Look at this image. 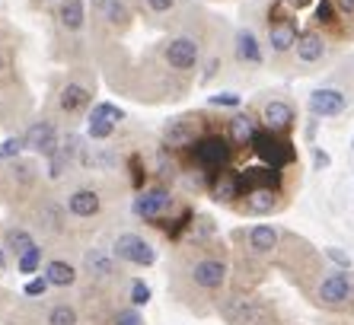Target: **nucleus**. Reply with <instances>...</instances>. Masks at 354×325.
<instances>
[{
    "label": "nucleus",
    "mask_w": 354,
    "mask_h": 325,
    "mask_svg": "<svg viewBox=\"0 0 354 325\" xmlns=\"http://www.w3.org/2000/svg\"><path fill=\"white\" fill-rule=\"evenodd\" d=\"M26 147L35 150L41 156H55L58 154V134H55V124L51 122H35L32 128L26 131Z\"/></svg>",
    "instance_id": "nucleus-10"
},
{
    "label": "nucleus",
    "mask_w": 354,
    "mask_h": 325,
    "mask_svg": "<svg viewBox=\"0 0 354 325\" xmlns=\"http://www.w3.org/2000/svg\"><path fill=\"white\" fill-rule=\"evenodd\" d=\"M227 134H230L233 144L249 147V144H252V138L259 134V124L252 122L249 115H233L230 122H227Z\"/></svg>",
    "instance_id": "nucleus-17"
},
{
    "label": "nucleus",
    "mask_w": 354,
    "mask_h": 325,
    "mask_svg": "<svg viewBox=\"0 0 354 325\" xmlns=\"http://www.w3.org/2000/svg\"><path fill=\"white\" fill-rule=\"evenodd\" d=\"M169 204H173V198L166 188H147L134 198V214L144 220H160L163 211H169Z\"/></svg>",
    "instance_id": "nucleus-7"
},
{
    "label": "nucleus",
    "mask_w": 354,
    "mask_h": 325,
    "mask_svg": "<svg viewBox=\"0 0 354 325\" xmlns=\"http://www.w3.org/2000/svg\"><path fill=\"white\" fill-rule=\"evenodd\" d=\"M351 290H354V281H351V275H348V268H338L322 277L319 300L326 303V306H338V303H345L348 297H351Z\"/></svg>",
    "instance_id": "nucleus-6"
},
{
    "label": "nucleus",
    "mask_w": 354,
    "mask_h": 325,
    "mask_svg": "<svg viewBox=\"0 0 354 325\" xmlns=\"http://www.w3.org/2000/svg\"><path fill=\"white\" fill-rule=\"evenodd\" d=\"M294 48H297V57H300L304 64H316V61L326 55V41H322L319 32H300Z\"/></svg>",
    "instance_id": "nucleus-16"
},
{
    "label": "nucleus",
    "mask_w": 354,
    "mask_h": 325,
    "mask_svg": "<svg viewBox=\"0 0 354 325\" xmlns=\"http://www.w3.org/2000/svg\"><path fill=\"white\" fill-rule=\"evenodd\" d=\"M239 182H243V192H252V188H278L281 176L272 166H252V169L239 172Z\"/></svg>",
    "instance_id": "nucleus-14"
},
{
    "label": "nucleus",
    "mask_w": 354,
    "mask_h": 325,
    "mask_svg": "<svg viewBox=\"0 0 354 325\" xmlns=\"http://www.w3.org/2000/svg\"><path fill=\"white\" fill-rule=\"evenodd\" d=\"M262 118H265V128L284 134V131H290V124H294V109H290L288 102H281V99H272V102H265Z\"/></svg>",
    "instance_id": "nucleus-13"
},
{
    "label": "nucleus",
    "mask_w": 354,
    "mask_h": 325,
    "mask_svg": "<svg viewBox=\"0 0 354 325\" xmlns=\"http://www.w3.org/2000/svg\"><path fill=\"white\" fill-rule=\"evenodd\" d=\"M351 147H354V140H351Z\"/></svg>",
    "instance_id": "nucleus-46"
},
{
    "label": "nucleus",
    "mask_w": 354,
    "mask_h": 325,
    "mask_svg": "<svg viewBox=\"0 0 354 325\" xmlns=\"http://www.w3.org/2000/svg\"><path fill=\"white\" fill-rule=\"evenodd\" d=\"M274 207H278V188H252V192H246L249 214H272Z\"/></svg>",
    "instance_id": "nucleus-19"
},
{
    "label": "nucleus",
    "mask_w": 354,
    "mask_h": 325,
    "mask_svg": "<svg viewBox=\"0 0 354 325\" xmlns=\"http://www.w3.org/2000/svg\"><path fill=\"white\" fill-rule=\"evenodd\" d=\"M90 93L83 90V86H77V83H71V86H64V93H61V106L67 109V112H77V109L90 106Z\"/></svg>",
    "instance_id": "nucleus-25"
},
{
    "label": "nucleus",
    "mask_w": 354,
    "mask_h": 325,
    "mask_svg": "<svg viewBox=\"0 0 354 325\" xmlns=\"http://www.w3.org/2000/svg\"><path fill=\"white\" fill-rule=\"evenodd\" d=\"M223 319L230 325H265L268 322V306L256 297H233L221 306Z\"/></svg>",
    "instance_id": "nucleus-3"
},
{
    "label": "nucleus",
    "mask_w": 354,
    "mask_h": 325,
    "mask_svg": "<svg viewBox=\"0 0 354 325\" xmlns=\"http://www.w3.org/2000/svg\"><path fill=\"white\" fill-rule=\"evenodd\" d=\"M249 249L259 255H268L272 249H278V230L268 227V223H259V227L249 230Z\"/></svg>",
    "instance_id": "nucleus-21"
},
{
    "label": "nucleus",
    "mask_w": 354,
    "mask_h": 325,
    "mask_svg": "<svg viewBox=\"0 0 354 325\" xmlns=\"http://www.w3.org/2000/svg\"><path fill=\"white\" fill-rule=\"evenodd\" d=\"M83 13H86V10H83L80 0H67L64 7H61V23H64L67 29H80V26H83Z\"/></svg>",
    "instance_id": "nucleus-26"
},
{
    "label": "nucleus",
    "mask_w": 354,
    "mask_h": 325,
    "mask_svg": "<svg viewBox=\"0 0 354 325\" xmlns=\"http://www.w3.org/2000/svg\"><path fill=\"white\" fill-rule=\"evenodd\" d=\"M297 39H300V32H297L294 19H278V23H268V41H272V48L278 51H290L297 45Z\"/></svg>",
    "instance_id": "nucleus-15"
},
{
    "label": "nucleus",
    "mask_w": 354,
    "mask_h": 325,
    "mask_svg": "<svg viewBox=\"0 0 354 325\" xmlns=\"http://www.w3.org/2000/svg\"><path fill=\"white\" fill-rule=\"evenodd\" d=\"M335 7L342 10V13H354V0H335Z\"/></svg>",
    "instance_id": "nucleus-42"
},
{
    "label": "nucleus",
    "mask_w": 354,
    "mask_h": 325,
    "mask_svg": "<svg viewBox=\"0 0 354 325\" xmlns=\"http://www.w3.org/2000/svg\"><path fill=\"white\" fill-rule=\"evenodd\" d=\"M329 154H322V150H316V154H313V166H316V169H326V166H329Z\"/></svg>",
    "instance_id": "nucleus-40"
},
{
    "label": "nucleus",
    "mask_w": 354,
    "mask_h": 325,
    "mask_svg": "<svg viewBox=\"0 0 354 325\" xmlns=\"http://www.w3.org/2000/svg\"><path fill=\"white\" fill-rule=\"evenodd\" d=\"M45 277H48L55 287H71L77 281V271L67 265V261H51L48 268H45Z\"/></svg>",
    "instance_id": "nucleus-23"
},
{
    "label": "nucleus",
    "mask_w": 354,
    "mask_h": 325,
    "mask_svg": "<svg viewBox=\"0 0 354 325\" xmlns=\"http://www.w3.org/2000/svg\"><path fill=\"white\" fill-rule=\"evenodd\" d=\"M48 325H77V313L74 306H55L48 316Z\"/></svg>",
    "instance_id": "nucleus-29"
},
{
    "label": "nucleus",
    "mask_w": 354,
    "mask_h": 325,
    "mask_svg": "<svg viewBox=\"0 0 354 325\" xmlns=\"http://www.w3.org/2000/svg\"><path fill=\"white\" fill-rule=\"evenodd\" d=\"M316 19H319V23H335V0H319Z\"/></svg>",
    "instance_id": "nucleus-35"
},
{
    "label": "nucleus",
    "mask_w": 354,
    "mask_h": 325,
    "mask_svg": "<svg viewBox=\"0 0 354 325\" xmlns=\"http://www.w3.org/2000/svg\"><path fill=\"white\" fill-rule=\"evenodd\" d=\"M3 265H7V255H3V249H0V271H3Z\"/></svg>",
    "instance_id": "nucleus-44"
},
{
    "label": "nucleus",
    "mask_w": 354,
    "mask_h": 325,
    "mask_svg": "<svg viewBox=\"0 0 354 325\" xmlns=\"http://www.w3.org/2000/svg\"><path fill=\"white\" fill-rule=\"evenodd\" d=\"M326 255H329V259L335 261L338 268H348V265H351V259H348V255L342 252V249H335V245H332V249H326Z\"/></svg>",
    "instance_id": "nucleus-38"
},
{
    "label": "nucleus",
    "mask_w": 354,
    "mask_h": 325,
    "mask_svg": "<svg viewBox=\"0 0 354 325\" xmlns=\"http://www.w3.org/2000/svg\"><path fill=\"white\" fill-rule=\"evenodd\" d=\"M106 17L112 19V23H124V19H128V7L118 3V0H106Z\"/></svg>",
    "instance_id": "nucleus-34"
},
{
    "label": "nucleus",
    "mask_w": 354,
    "mask_h": 325,
    "mask_svg": "<svg viewBox=\"0 0 354 325\" xmlns=\"http://www.w3.org/2000/svg\"><path fill=\"white\" fill-rule=\"evenodd\" d=\"M86 268L96 277H109V275H115V261L109 259L102 249H90V252H86Z\"/></svg>",
    "instance_id": "nucleus-24"
},
{
    "label": "nucleus",
    "mask_w": 354,
    "mask_h": 325,
    "mask_svg": "<svg viewBox=\"0 0 354 325\" xmlns=\"http://www.w3.org/2000/svg\"><path fill=\"white\" fill-rule=\"evenodd\" d=\"M48 277H35V281H29V284H26V293H29V297H41V293L48 290Z\"/></svg>",
    "instance_id": "nucleus-37"
},
{
    "label": "nucleus",
    "mask_w": 354,
    "mask_h": 325,
    "mask_svg": "<svg viewBox=\"0 0 354 325\" xmlns=\"http://www.w3.org/2000/svg\"><path fill=\"white\" fill-rule=\"evenodd\" d=\"M32 245H35V243H32V236L26 233V230H10V233H7V249H10L13 255H17V259H19V255L29 252Z\"/></svg>",
    "instance_id": "nucleus-27"
},
{
    "label": "nucleus",
    "mask_w": 354,
    "mask_h": 325,
    "mask_svg": "<svg viewBox=\"0 0 354 325\" xmlns=\"http://www.w3.org/2000/svg\"><path fill=\"white\" fill-rule=\"evenodd\" d=\"M233 140L221 138V134H207V138H198L195 140V162L201 166L205 172H223L230 166V156H233Z\"/></svg>",
    "instance_id": "nucleus-2"
},
{
    "label": "nucleus",
    "mask_w": 354,
    "mask_h": 325,
    "mask_svg": "<svg viewBox=\"0 0 354 325\" xmlns=\"http://www.w3.org/2000/svg\"><path fill=\"white\" fill-rule=\"evenodd\" d=\"M192 281L198 287H205V290H221L227 284V265L221 259H201L192 268Z\"/></svg>",
    "instance_id": "nucleus-9"
},
{
    "label": "nucleus",
    "mask_w": 354,
    "mask_h": 325,
    "mask_svg": "<svg viewBox=\"0 0 354 325\" xmlns=\"http://www.w3.org/2000/svg\"><path fill=\"white\" fill-rule=\"evenodd\" d=\"M166 61H169V67H176V71H192V67L198 64V41L195 39H173L169 45H166Z\"/></svg>",
    "instance_id": "nucleus-11"
},
{
    "label": "nucleus",
    "mask_w": 354,
    "mask_h": 325,
    "mask_svg": "<svg viewBox=\"0 0 354 325\" xmlns=\"http://www.w3.org/2000/svg\"><path fill=\"white\" fill-rule=\"evenodd\" d=\"M252 150H256V156L265 162V166H272V169H284L288 162H294V144H290L281 131H272V128H265L259 131L256 138H252Z\"/></svg>",
    "instance_id": "nucleus-1"
},
{
    "label": "nucleus",
    "mask_w": 354,
    "mask_h": 325,
    "mask_svg": "<svg viewBox=\"0 0 354 325\" xmlns=\"http://www.w3.org/2000/svg\"><path fill=\"white\" fill-rule=\"evenodd\" d=\"M290 7H306V3H310V0H288Z\"/></svg>",
    "instance_id": "nucleus-43"
},
{
    "label": "nucleus",
    "mask_w": 354,
    "mask_h": 325,
    "mask_svg": "<svg viewBox=\"0 0 354 325\" xmlns=\"http://www.w3.org/2000/svg\"><path fill=\"white\" fill-rule=\"evenodd\" d=\"M239 102H243L239 93H217V96L207 99V106H214V109H236Z\"/></svg>",
    "instance_id": "nucleus-31"
},
{
    "label": "nucleus",
    "mask_w": 354,
    "mask_h": 325,
    "mask_svg": "<svg viewBox=\"0 0 354 325\" xmlns=\"http://www.w3.org/2000/svg\"><path fill=\"white\" fill-rule=\"evenodd\" d=\"M67 207H71V214H77V217H93V214L99 211V195L90 192V188L74 192V195L67 198Z\"/></svg>",
    "instance_id": "nucleus-22"
},
{
    "label": "nucleus",
    "mask_w": 354,
    "mask_h": 325,
    "mask_svg": "<svg viewBox=\"0 0 354 325\" xmlns=\"http://www.w3.org/2000/svg\"><path fill=\"white\" fill-rule=\"evenodd\" d=\"M150 10H157V13H166V10L176 7V0H147Z\"/></svg>",
    "instance_id": "nucleus-39"
},
{
    "label": "nucleus",
    "mask_w": 354,
    "mask_h": 325,
    "mask_svg": "<svg viewBox=\"0 0 354 325\" xmlns=\"http://www.w3.org/2000/svg\"><path fill=\"white\" fill-rule=\"evenodd\" d=\"M131 303L134 306H147L150 303V287L144 281H134L131 284Z\"/></svg>",
    "instance_id": "nucleus-33"
},
{
    "label": "nucleus",
    "mask_w": 354,
    "mask_h": 325,
    "mask_svg": "<svg viewBox=\"0 0 354 325\" xmlns=\"http://www.w3.org/2000/svg\"><path fill=\"white\" fill-rule=\"evenodd\" d=\"M23 147H26L23 138H7L3 144H0V160H13V156H19Z\"/></svg>",
    "instance_id": "nucleus-32"
},
{
    "label": "nucleus",
    "mask_w": 354,
    "mask_h": 325,
    "mask_svg": "<svg viewBox=\"0 0 354 325\" xmlns=\"http://www.w3.org/2000/svg\"><path fill=\"white\" fill-rule=\"evenodd\" d=\"M163 140L166 147H189L195 140V124L189 118H176V122H169L163 128Z\"/></svg>",
    "instance_id": "nucleus-20"
},
{
    "label": "nucleus",
    "mask_w": 354,
    "mask_h": 325,
    "mask_svg": "<svg viewBox=\"0 0 354 325\" xmlns=\"http://www.w3.org/2000/svg\"><path fill=\"white\" fill-rule=\"evenodd\" d=\"M39 261H41V249L39 245H32L26 255H19V261H17V268L23 271V275H32L35 268H39Z\"/></svg>",
    "instance_id": "nucleus-28"
},
{
    "label": "nucleus",
    "mask_w": 354,
    "mask_h": 325,
    "mask_svg": "<svg viewBox=\"0 0 354 325\" xmlns=\"http://www.w3.org/2000/svg\"><path fill=\"white\" fill-rule=\"evenodd\" d=\"M115 255L124 261H131V265H153L157 261V252H153V245L144 243L140 236L134 233H122L115 239Z\"/></svg>",
    "instance_id": "nucleus-5"
},
{
    "label": "nucleus",
    "mask_w": 354,
    "mask_h": 325,
    "mask_svg": "<svg viewBox=\"0 0 354 325\" xmlns=\"http://www.w3.org/2000/svg\"><path fill=\"white\" fill-rule=\"evenodd\" d=\"M0 71H7V57L0 55Z\"/></svg>",
    "instance_id": "nucleus-45"
},
{
    "label": "nucleus",
    "mask_w": 354,
    "mask_h": 325,
    "mask_svg": "<svg viewBox=\"0 0 354 325\" xmlns=\"http://www.w3.org/2000/svg\"><path fill=\"white\" fill-rule=\"evenodd\" d=\"M124 112L118 106H112V102H99V106H93V115H90V124H86V131H90V138L102 140L109 138L112 131H115V122H122Z\"/></svg>",
    "instance_id": "nucleus-8"
},
{
    "label": "nucleus",
    "mask_w": 354,
    "mask_h": 325,
    "mask_svg": "<svg viewBox=\"0 0 354 325\" xmlns=\"http://www.w3.org/2000/svg\"><path fill=\"white\" fill-rule=\"evenodd\" d=\"M211 195L217 198V201H236V198H243V182H239V172H214V179H211Z\"/></svg>",
    "instance_id": "nucleus-12"
},
{
    "label": "nucleus",
    "mask_w": 354,
    "mask_h": 325,
    "mask_svg": "<svg viewBox=\"0 0 354 325\" xmlns=\"http://www.w3.org/2000/svg\"><path fill=\"white\" fill-rule=\"evenodd\" d=\"M348 109V96L335 86H319V90L310 93V112L316 118H335Z\"/></svg>",
    "instance_id": "nucleus-4"
},
{
    "label": "nucleus",
    "mask_w": 354,
    "mask_h": 325,
    "mask_svg": "<svg viewBox=\"0 0 354 325\" xmlns=\"http://www.w3.org/2000/svg\"><path fill=\"white\" fill-rule=\"evenodd\" d=\"M115 325H144V319L138 316V309H122L115 316Z\"/></svg>",
    "instance_id": "nucleus-36"
},
{
    "label": "nucleus",
    "mask_w": 354,
    "mask_h": 325,
    "mask_svg": "<svg viewBox=\"0 0 354 325\" xmlns=\"http://www.w3.org/2000/svg\"><path fill=\"white\" fill-rule=\"evenodd\" d=\"M112 162H115V156L109 154V150H93V154L83 156V166H93V169H106Z\"/></svg>",
    "instance_id": "nucleus-30"
},
{
    "label": "nucleus",
    "mask_w": 354,
    "mask_h": 325,
    "mask_svg": "<svg viewBox=\"0 0 354 325\" xmlns=\"http://www.w3.org/2000/svg\"><path fill=\"white\" fill-rule=\"evenodd\" d=\"M233 45H236L239 61H246V64H262V45H259V39L249 32V29H239Z\"/></svg>",
    "instance_id": "nucleus-18"
},
{
    "label": "nucleus",
    "mask_w": 354,
    "mask_h": 325,
    "mask_svg": "<svg viewBox=\"0 0 354 325\" xmlns=\"http://www.w3.org/2000/svg\"><path fill=\"white\" fill-rule=\"evenodd\" d=\"M217 67H221V61H217V57H211V61H207V67H205V77H201V80H211V77H214L217 73Z\"/></svg>",
    "instance_id": "nucleus-41"
}]
</instances>
